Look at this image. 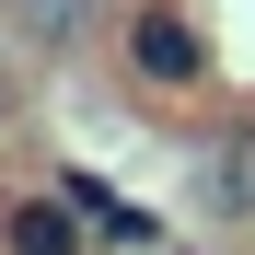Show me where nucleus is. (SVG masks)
<instances>
[{
	"instance_id": "f257e3e1",
	"label": "nucleus",
	"mask_w": 255,
	"mask_h": 255,
	"mask_svg": "<svg viewBox=\"0 0 255 255\" xmlns=\"http://www.w3.org/2000/svg\"><path fill=\"white\" fill-rule=\"evenodd\" d=\"M116 58H128V81H151V93H197L209 81V35H197L186 0H128Z\"/></svg>"
},
{
	"instance_id": "f03ea898",
	"label": "nucleus",
	"mask_w": 255,
	"mask_h": 255,
	"mask_svg": "<svg viewBox=\"0 0 255 255\" xmlns=\"http://www.w3.org/2000/svg\"><path fill=\"white\" fill-rule=\"evenodd\" d=\"M0 255H93V221H81L58 186H35V197L0 209Z\"/></svg>"
},
{
	"instance_id": "7ed1b4c3",
	"label": "nucleus",
	"mask_w": 255,
	"mask_h": 255,
	"mask_svg": "<svg viewBox=\"0 0 255 255\" xmlns=\"http://www.w3.org/2000/svg\"><path fill=\"white\" fill-rule=\"evenodd\" d=\"M197 186H209V209H221V221H244V209H255V128H232V139H209Z\"/></svg>"
},
{
	"instance_id": "20e7f679",
	"label": "nucleus",
	"mask_w": 255,
	"mask_h": 255,
	"mask_svg": "<svg viewBox=\"0 0 255 255\" xmlns=\"http://www.w3.org/2000/svg\"><path fill=\"white\" fill-rule=\"evenodd\" d=\"M23 23H35V35H47V47H58V35L81 23V0H23Z\"/></svg>"
},
{
	"instance_id": "39448f33",
	"label": "nucleus",
	"mask_w": 255,
	"mask_h": 255,
	"mask_svg": "<svg viewBox=\"0 0 255 255\" xmlns=\"http://www.w3.org/2000/svg\"><path fill=\"white\" fill-rule=\"evenodd\" d=\"M0 128H12V70H0Z\"/></svg>"
}]
</instances>
